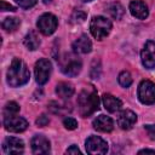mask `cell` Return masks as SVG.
<instances>
[{
  "label": "cell",
  "instance_id": "23",
  "mask_svg": "<svg viewBox=\"0 0 155 155\" xmlns=\"http://www.w3.org/2000/svg\"><path fill=\"white\" fill-rule=\"evenodd\" d=\"M18 111H19V105L16 102H8L4 108V116L15 115L18 114Z\"/></svg>",
  "mask_w": 155,
  "mask_h": 155
},
{
  "label": "cell",
  "instance_id": "30",
  "mask_svg": "<svg viewBox=\"0 0 155 155\" xmlns=\"http://www.w3.org/2000/svg\"><path fill=\"white\" fill-rule=\"evenodd\" d=\"M67 154H80V149L75 144H73L70 145V148L67 149Z\"/></svg>",
  "mask_w": 155,
  "mask_h": 155
},
{
  "label": "cell",
  "instance_id": "13",
  "mask_svg": "<svg viewBox=\"0 0 155 155\" xmlns=\"http://www.w3.org/2000/svg\"><path fill=\"white\" fill-rule=\"evenodd\" d=\"M137 122V115L132 110H122L117 116V125L122 130H131Z\"/></svg>",
  "mask_w": 155,
  "mask_h": 155
},
{
  "label": "cell",
  "instance_id": "10",
  "mask_svg": "<svg viewBox=\"0 0 155 155\" xmlns=\"http://www.w3.org/2000/svg\"><path fill=\"white\" fill-rule=\"evenodd\" d=\"M142 64L147 69L155 68V41L149 40L145 42L142 52H140Z\"/></svg>",
  "mask_w": 155,
  "mask_h": 155
},
{
  "label": "cell",
  "instance_id": "6",
  "mask_svg": "<svg viewBox=\"0 0 155 155\" xmlns=\"http://www.w3.org/2000/svg\"><path fill=\"white\" fill-rule=\"evenodd\" d=\"M58 25V19L52 13H44L39 17L36 22V27L39 31L44 35H51L56 31Z\"/></svg>",
  "mask_w": 155,
  "mask_h": 155
},
{
  "label": "cell",
  "instance_id": "26",
  "mask_svg": "<svg viewBox=\"0 0 155 155\" xmlns=\"http://www.w3.org/2000/svg\"><path fill=\"white\" fill-rule=\"evenodd\" d=\"M85 18H86V13L85 12H82V11H75L74 13H73V16H71V19H73V22H75V23H80V22H84L85 21Z\"/></svg>",
  "mask_w": 155,
  "mask_h": 155
},
{
  "label": "cell",
  "instance_id": "1",
  "mask_svg": "<svg viewBox=\"0 0 155 155\" xmlns=\"http://www.w3.org/2000/svg\"><path fill=\"white\" fill-rule=\"evenodd\" d=\"M6 78H7V84L11 87H19L25 85L29 81L30 73L27 64L22 59L13 58L7 69Z\"/></svg>",
  "mask_w": 155,
  "mask_h": 155
},
{
  "label": "cell",
  "instance_id": "4",
  "mask_svg": "<svg viewBox=\"0 0 155 155\" xmlns=\"http://www.w3.org/2000/svg\"><path fill=\"white\" fill-rule=\"evenodd\" d=\"M81 68H82L81 61L79 59V57L74 54L68 53L61 61V70L67 76H71V78L76 76L81 71Z\"/></svg>",
  "mask_w": 155,
  "mask_h": 155
},
{
  "label": "cell",
  "instance_id": "27",
  "mask_svg": "<svg viewBox=\"0 0 155 155\" xmlns=\"http://www.w3.org/2000/svg\"><path fill=\"white\" fill-rule=\"evenodd\" d=\"M48 122H50V119H48V116L45 115V114H41V115L36 119V125L40 126V127H44V126L48 125Z\"/></svg>",
  "mask_w": 155,
  "mask_h": 155
},
{
  "label": "cell",
  "instance_id": "9",
  "mask_svg": "<svg viewBox=\"0 0 155 155\" xmlns=\"http://www.w3.org/2000/svg\"><path fill=\"white\" fill-rule=\"evenodd\" d=\"M85 148L88 154H105L108 151V143L98 136H90L85 142Z\"/></svg>",
  "mask_w": 155,
  "mask_h": 155
},
{
  "label": "cell",
  "instance_id": "33",
  "mask_svg": "<svg viewBox=\"0 0 155 155\" xmlns=\"http://www.w3.org/2000/svg\"><path fill=\"white\" fill-rule=\"evenodd\" d=\"M84 2H90V1H92V0H82Z\"/></svg>",
  "mask_w": 155,
  "mask_h": 155
},
{
  "label": "cell",
  "instance_id": "22",
  "mask_svg": "<svg viewBox=\"0 0 155 155\" xmlns=\"http://www.w3.org/2000/svg\"><path fill=\"white\" fill-rule=\"evenodd\" d=\"M117 80H119V84L122 86V87H130L131 86V84H132V76H131V74L128 73V71H126V70H124V71H121L120 74H119V78H117Z\"/></svg>",
  "mask_w": 155,
  "mask_h": 155
},
{
  "label": "cell",
  "instance_id": "29",
  "mask_svg": "<svg viewBox=\"0 0 155 155\" xmlns=\"http://www.w3.org/2000/svg\"><path fill=\"white\" fill-rule=\"evenodd\" d=\"M144 130L148 132V136L150 139L155 140V125H145Z\"/></svg>",
  "mask_w": 155,
  "mask_h": 155
},
{
  "label": "cell",
  "instance_id": "2",
  "mask_svg": "<svg viewBox=\"0 0 155 155\" xmlns=\"http://www.w3.org/2000/svg\"><path fill=\"white\" fill-rule=\"evenodd\" d=\"M78 107L82 117H87L99 109V97L92 86L84 88L80 92L78 97Z\"/></svg>",
  "mask_w": 155,
  "mask_h": 155
},
{
  "label": "cell",
  "instance_id": "3",
  "mask_svg": "<svg viewBox=\"0 0 155 155\" xmlns=\"http://www.w3.org/2000/svg\"><path fill=\"white\" fill-rule=\"evenodd\" d=\"M111 28L113 24L110 19L103 16H94L90 22V31L92 36L96 38L97 40H102L105 36H108Z\"/></svg>",
  "mask_w": 155,
  "mask_h": 155
},
{
  "label": "cell",
  "instance_id": "24",
  "mask_svg": "<svg viewBox=\"0 0 155 155\" xmlns=\"http://www.w3.org/2000/svg\"><path fill=\"white\" fill-rule=\"evenodd\" d=\"M63 126L67 128V130H75L78 127V121L74 119V117H64L63 120Z\"/></svg>",
  "mask_w": 155,
  "mask_h": 155
},
{
  "label": "cell",
  "instance_id": "20",
  "mask_svg": "<svg viewBox=\"0 0 155 155\" xmlns=\"http://www.w3.org/2000/svg\"><path fill=\"white\" fill-rule=\"evenodd\" d=\"M107 10L108 12L110 13V16L115 19H121L124 13H125V10L122 7V5L120 2H111L107 6Z\"/></svg>",
  "mask_w": 155,
  "mask_h": 155
},
{
  "label": "cell",
  "instance_id": "32",
  "mask_svg": "<svg viewBox=\"0 0 155 155\" xmlns=\"http://www.w3.org/2000/svg\"><path fill=\"white\" fill-rule=\"evenodd\" d=\"M42 1H44V4H50L52 0H42Z\"/></svg>",
  "mask_w": 155,
  "mask_h": 155
},
{
  "label": "cell",
  "instance_id": "7",
  "mask_svg": "<svg viewBox=\"0 0 155 155\" xmlns=\"http://www.w3.org/2000/svg\"><path fill=\"white\" fill-rule=\"evenodd\" d=\"M52 71V64L47 58H41L35 63L34 68V74H35V80L39 85H44L48 81L50 75Z\"/></svg>",
  "mask_w": 155,
  "mask_h": 155
},
{
  "label": "cell",
  "instance_id": "31",
  "mask_svg": "<svg viewBox=\"0 0 155 155\" xmlns=\"http://www.w3.org/2000/svg\"><path fill=\"white\" fill-rule=\"evenodd\" d=\"M138 154H155V150H150V149H143L139 150Z\"/></svg>",
  "mask_w": 155,
  "mask_h": 155
},
{
  "label": "cell",
  "instance_id": "25",
  "mask_svg": "<svg viewBox=\"0 0 155 155\" xmlns=\"http://www.w3.org/2000/svg\"><path fill=\"white\" fill-rule=\"evenodd\" d=\"M15 1L22 8H30L36 4L38 0H15Z\"/></svg>",
  "mask_w": 155,
  "mask_h": 155
},
{
  "label": "cell",
  "instance_id": "19",
  "mask_svg": "<svg viewBox=\"0 0 155 155\" xmlns=\"http://www.w3.org/2000/svg\"><path fill=\"white\" fill-rule=\"evenodd\" d=\"M23 42H24V46H25L28 50L34 51V50H36V48L40 46V38H39V35H38V33H36L35 30H30V31L24 36Z\"/></svg>",
  "mask_w": 155,
  "mask_h": 155
},
{
  "label": "cell",
  "instance_id": "16",
  "mask_svg": "<svg viewBox=\"0 0 155 155\" xmlns=\"http://www.w3.org/2000/svg\"><path fill=\"white\" fill-rule=\"evenodd\" d=\"M73 50L75 53H88L92 50V42L87 35L82 34L73 42Z\"/></svg>",
  "mask_w": 155,
  "mask_h": 155
},
{
  "label": "cell",
  "instance_id": "5",
  "mask_svg": "<svg viewBox=\"0 0 155 155\" xmlns=\"http://www.w3.org/2000/svg\"><path fill=\"white\" fill-rule=\"evenodd\" d=\"M138 99L147 105L155 103V84L150 80H143L138 85Z\"/></svg>",
  "mask_w": 155,
  "mask_h": 155
},
{
  "label": "cell",
  "instance_id": "21",
  "mask_svg": "<svg viewBox=\"0 0 155 155\" xmlns=\"http://www.w3.org/2000/svg\"><path fill=\"white\" fill-rule=\"evenodd\" d=\"M21 24V21L16 17H7L4 19L2 22V28L6 30V31H15Z\"/></svg>",
  "mask_w": 155,
  "mask_h": 155
},
{
  "label": "cell",
  "instance_id": "28",
  "mask_svg": "<svg viewBox=\"0 0 155 155\" xmlns=\"http://www.w3.org/2000/svg\"><path fill=\"white\" fill-rule=\"evenodd\" d=\"M0 10L1 11H11V12H15L16 11V7H13L12 5L7 4L5 0H1L0 1Z\"/></svg>",
  "mask_w": 155,
  "mask_h": 155
},
{
  "label": "cell",
  "instance_id": "14",
  "mask_svg": "<svg viewBox=\"0 0 155 155\" xmlns=\"http://www.w3.org/2000/svg\"><path fill=\"white\" fill-rule=\"evenodd\" d=\"M130 12L133 17L138 19H145L149 15L148 6L142 0H133L130 2Z\"/></svg>",
  "mask_w": 155,
  "mask_h": 155
},
{
  "label": "cell",
  "instance_id": "15",
  "mask_svg": "<svg viewBox=\"0 0 155 155\" xmlns=\"http://www.w3.org/2000/svg\"><path fill=\"white\" fill-rule=\"evenodd\" d=\"M93 128L99 132H111L114 128V121L107 115H99L93 120Z\"/></svg>",
  "mask_w": 155,
  "mask_h": 155
},
{
  "label": "cell",
  "instance_id": "8",
  "mask_svg": "<svg viewBox=\"0 0 155 155\" xmlns=\"http://www.w3.org/2000/svg\"><path fill=\"white\" fill-rule=\"evenodd\" d=\"M4 127H5V130H7L10 132L19 133V132H23L27 130L28 121L24 117L18 116L17 114L8 115V116H4Z\"/></svg>",
  "mask_w": 155,
  "mask_h": 155
},
{
  "label": "cell",
  "instance_id": "18",
  "mask_svg": "<svg viewBox=\"0 0 155 155\" xmlns=\"http://www.w3.org/2000/svg\"><path fill=\"white\" fill-rule=\"evenodd\" d=\"M56 93L58 94V97L63 98V99H68L74 94V87L69 82H58L56 86Z\"/></svg>",
  "mask_w": 155,
  "mask_h": 155
},
{
  "label": "cell",
  "instance_id": "17",
  "mask_svg": "<svg viewBox=\"0 0 155 155\" xmlns=\"http://www.w3.org/2000/svg\"><path fill=\"white\" fill-rule=\"evenodd\" d=\"M102 102H103L104 108L109 113H116L122 107V102L119 98H116L115 96L110 94V93H104L103 97H102Z\"/></svg>",
  "mask_w": 155,
  "mask_h": 155
},
{
  "label": "cell",
  "instance_id": "12",
  "mask_svg": "<svg viewBox=\"0 0 155 155\" xmlns=\"http://www.w3.org/2000/svg\"><path fill=\"white\" fill-rule=\"evenodd\" d=\"M5 154H22L24 151V143L17 137H7L2 143Z\"/></svg>",
  "mask_w": 155,
  "mask_h": 155
},
{
  "label": "cell",
  "instance_id": "11",
  "mask_svg": "<svg viewBox=\"0 0 155 155\" xmlns=\"http://www.w3.org/2000/svg\"><path fill=\"white\" fill-rule=\"evenodd\" d=\"M30 145H31V151L35 155H39V154H48L51 151L50 140L45 136H41V134L33 137V139L30 142Z\"/></svg>",
  "mask_w": 155,
  "mask_h": 155
}]
</instances>
